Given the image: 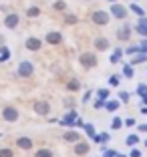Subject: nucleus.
<instances>
[{
    "label": "nucleus",
    "instance_id": "f257e3e1",
    "mask_svg": "<svg viewBox=\"0 0 147 157\" xmlns=\"http://www.w3.org/2000/svg\"><path fill=\"white\" fill-rule=\"evenodd\" d=\"M32 71H34V67H32V63H30V60H22V63L18 65V75H20V77H24V78H26V77H30V75H32Z\"/></svg>",
    "mask_w": 147,
    "mask_h": 157
},
{
    "label": "nucleus",
    "instance_id": "f03ea898",
    "mask_svg": "<svg viewBox=\"0 0 147 157\" xmlns=\"http://www.w3.org/2000/svg\"><path fill=\"white\" fill-rule=\"evenodd\" d=\"M111 14H113L115 18L123 20L125 16H127V8H125L123 4H119V2H113V6H111Z\"/></svg>",
    "mask_w": 147,
    "mask_h": 157
},
{
    "label": "nucleus",
    "instance_id": "7ed1b4c3",
    "mask_svg": "<svg viewBox=\"0 0 147 157\" xmlns=\"http://www.w3.org/2000/svg\"><path fill=\"white\" fill-rule=\"evenodd\" d=\"M2 117H4V121H8V123H14V121H18V111H16L14 107H4Z\"/></svg>",
    "mask_w": 147,
    "mask_h": 157
},
{
    "label": "nucleus",
    "instance_id": "20e7f679",
    "mask_svg": "<svg viewBox=\"0 0 147 157\" xmlns=\"http://www.w3.org/2000/svg\"><path fill=\"white\" fill-rule=\"evenodd\" d=\"M93 22L105 26V24L109 22V14H107L105 10H95V12H93Z\"/></svg>",
    "mask_w": 147,
    "mask_h": 157
},
{
    "label": "nucleus",
    "instance_id": "39448f33",
    "mask_svg": "<svg viewBox=\"0 0 147 157\" xmlns=\"http://www.w3.org/2000/svg\"><path fill=\"white\" fill-rule=\"evenodd\" d=\"M18 22H20V16H18V14H8V16H6V20H4V26L6 28H16V26H18Z\"/></svg>",
    "mask_w": 147,
    "mask_h": 157
},
{
    "label": "nucleus",
    "instance_id": "423d86ee",
    "mask_svg": "<svg viewBox=\"0 0 147 157\" xmlns=\"http://www.w3.org/2000/svg\"><path fill=\"white\" fill-rule=\"evenodd\" d=\"M34 111H37L38 115H48L51 107H48V103H46V101H38V103H34Z\"/></svg>",
    "mask_w": 147,
    "mask_h": 157
},
{
    "label": "nucleus",
    "instance_id": "0eeeda50",
    "mask_svg": "<svg viewBox=\"0 0 147 157\" xmlns=\"http://www.w3.org/2000/svg\"><path fill=\"white\" fill-rule=\"evenodd\" d=\"M81 63H83L87 69H93V67L97 65V59H95V55H89V52H87V55L81 56Z\"/></svg>",
    "mask_w": 147,
    "mask_h": 157
},
{
    "label": "nucleus",
    "instance_id": "6e6552de",
    "mask_svg": "<svg viewBox=\"0 0 147 157\" xmlns=\"http://www.w3.org/2000/svg\"><path fill=\"white\" fill-rule=\"evenodd\" d=\"M129 34H131V24H123V26L119 28V33H117V38H119V40H127Z\"/></svg>",
    "mask_w": 147,
    "mask_h": 157
},
{
    "label": "nucleus",
    "instance_id": "1a4fd4ad",
    "mask_svg": "<svg viewBox=\"0 0 147 157\" xmlns=\"http://www.w3.org/2000/svg\"><path fill=\"white\" fill-rule=\"evenodd\" d=\"M135 30H137L141 36H147V18H139V22H137V26H135Z\"/></svg>",
    "mask_w": 147,
    "mask_h": 157
},
{
    "label": "nucleus",
    "instance_id": "9d476101",
    "mask_svg": "<svg viewBox=\"0 0 147 157\" xmlns=\"http://www.w3.org/2000/svg\"><path fill=\"white\" fill-rule=\"evenodd\" d=\"M26 48L28 51H38V48H41V40H38L37 36H30L26 40Z\"/></svg>",
    "mask_w": 147,
    "mask_h": 157
},
{
    "label": "nucleus",
    "instance_id": "9b49d317",
    "mask_svg": "<svg viewBox=\"0 0 147 157\" xmlns=\"http://www.w3.org/2000/svg\"><path fill=\"white\" fill-rule=\"evenodd\" d=\"M46 42H51V44H59V42H63V36H60L59 33H48V34H46Z\"/></svg>",
    "mask_w": 147,
    "mask_h": 157
},
{
    "label": "nucleus",
    "instance_id": "f8f14e48",
    "mask_svg": "<svg viewBox=\"0 0 147 157\" xmlns=\"http://www.w3.org/2000/svg\"><path fill=\"white\" fill-rule=\"evenodd\" d=\"M16 145H18L20 149H30L32 147V141L28 137H20V139H16Z\"/></svg>",
    "mask_w": 147,
    "mask_h": 157
},
{
    "label": "nucleus",
    "instance_id": "ddd939ff",
    "mask_svg": "<svg viewBox=\"0 0 147 157\" xmlns=\"http://www.w3.org/2000/svg\"><path fill=\"white\" fill-rule=\"evenodd\" d=\"M75 119H77V113H75V111H71L69 115H67L63 121H60V125H69V127H73V125H75Z\"/></svg>",
    "mask_w": 147,
    "mask_h": 157
},
{
    "label": "nucleus",
    "instance_id": "4468645a",
    "mask_svg": "<svg viewBox=\"0 0 147 157\" xmlns=\"http://www.w3.org/2000/svg\"><path fill=\"white\" fill-rule=\"evenodd\" d=\"M95 48H97V51H107V48H109L107 38H97V40H95Z\"/></svg>",
    "mask_w": 147,
    "mask_h": 157
},
{
    "label": "nucleus",
    "instance_id": "2eb2a0df",
    "mask_svg": "<svg viewBox=\"0 0 147 157\" xmlns=\"http://www.w3.org/2000/svg\"><path fill=\"white\" fill-rule=\"evenodd\" d=\"M64 141H69V143L79 141V133H77V131H69V133H64Z\"/></svg>",
    "mask_w": 147,
    "mask_h": 157
},
{
    "label": "nucleus",
    "instance_id": "dca6fc26",
    "mask_svg": "<svg viewBox=\"0 0 147 157\" xmlns=\"http://www.w3.org/2000/svg\"><path fill=\"white\" fill-rule=\"evenodd\" d=\"M75 153H77V155L89 153V145H87V143H77V147H75Z\"/></svg>",
    "mask_w": 147,
    "mask_h": 157
},
{
    "label": "nucleus",
    "instance_id": "f3484780",
    "mask_svg": "<svg viewBox=\"0 0 147 157\" xmlns=\"http://www.w3.org/2000/svg\"><path fill=\"white\" fill-rule=\"evenodd\" d=\"M119 101H107L105 103V109H107V111H111V113H113V111H117V109H119Z\"/></svg>",
    "mask_w": 147,
    "mask_h": 157
},
{
    "label": "nucleus",
    "instance_id": "a211bd4d",
    "mask_svg": "<svg viewBox=\"0 0 147 157\" xmlns=\"http://www.w3.org/2000/svg\"><path fill=\"white\" fill-rule=\"evenodd\" d=\"M93 139H95L97 143H105V141H109V133H99V135H93Z\"/></svg>",
    "mask_w": 147,
    "mask_h": 157
},
{
    "label": "nucleus",
    "instance_id": "6ab92c4d",
    "mask_svg": "<svg viewBox=\"0 0 147 157\" xmlns=\"http://www.w3.org/2000/svg\"><path fill=\"white\" fill-rule=\"evenodd\" d=\"M8 59H10V51L6 48V46H2V48H0V60H2V63H6Z\"/></svg>",
    "mask_w": 147,
    "mask_h": 157
},
{
    "label": "nucleus",
    "instance_id": "aec40b11",
    "mask_svg": "<svg viewBox=\"0 0 147 157\" xmlns=\"http://www.w3.org/2000/svg\"><path fill=\"white\" fill-rule=\"evenodd\" d=\"M121 55H123V51H121V48H115V51H113V55H111V63H119V60H121Z\"/></svg>",
    "mask_w": 147,
    "mask_h": 157
},
{
    "label": "nucleus",
    "instance_id": "412c9836",
    "mask_svg": "<svg viewBox=\"0 0 147 157\" xmlns=\"http://www.w3.org/2000/svg\"><path fill=\"white\" fill-rule=\"evenodd\" d=\"M145 60H147L145 52H141V55H137V56H133V59H131V65H139V63H145Z\"/></svg>",
    "mask_w": 147,
    "mask_h": 157
},
{
    "label": "nucleus",
    "instance_id": "4be33fe9",
    "mask_svg": "<svg viewBox=\"0 0 147 157\" xmlns=\"http://www.w3.org/2000/svg\"><path fill=\"white\" fill-rule=\"evenodd\" d=\"M129 10H133L135 14H137V16H143V14H145V10L141 8V6H137V4H133V2H131V6H129Z\"/></svg>",
    "mask_w": 147,
    "mask_h": 157
},
{
    "label": "nucleus",
    "instance_id": "5701e85b",
    "mask_svg": "<svg viewBox=\"0 0 147 157\" xmlns=\"http://www.w3.org/2000/svg\"><path fill=\"white\" fill-rule=\"evenodd\" d=\"M121 127H123V121L119 117H115V119L111 121V129H121Z\"/></svg>",
    "mask_w": 147,
    "mask_h": 157
},
{
    "label": "nucleus",
    "instance_id": "b1692460",
    "mask_svg": "<svg viewBox=\"0 0 147 157\" xmlns=\"http://www.w3.org/2000/svg\"><path fill=\"white\" fill-rule=\"evenodd\" d=\"M123 73H125V77H129V78H131V77H133V65H125L123 67Z\"/></svg>",
    "mask_w": 147,
    "mask_h": 157
},
{
    "label": "nucleus",
    "instance_id": "393cba45",
    "mask_svg": "<svg viewBox=\"0 0 147 157\" xmlns=\"http://www.w3.org/2000/svg\"><path fill=\"white\" fill-rule=\"evenodd\" d=\"M37 157H52V151H48V149H38Z\"/></svg>",
    "mask_w": 147,
    "mask_h": 157
},
{
    "label": "nucleus",
    "instance_id": "a878e982",
    "mask_svg": "<svg viewBox=\"0 0 147 157\" xmlns=\"http://www.w3.org/2000/svg\"><path fill=\"white\" fill-rule=\"evenodd\" d=\"M97 97H99V99H103V101H105V99L109 97V91H107V89H99V91H97Z\"/></svg>",
    "mask_w": 147,
    "mask_h": 157
},
{
    "label": "nucleus",
    "instance_id": "bb28decb",
    "mask_svg": "<svg viewBox=\"0 0 147 157\" xmlns=\"http://www.w3.org/2000/svg\"><path fill=\"white\" fill-rule=\"evenodd\" d=\"M28 16H30V18H34V16H38V14H41V10L37 8V6H32V8H28Z\"/></svg>",
    "mask_w": 147,
    "mask_h": 157
},
{
    "label": "nucleus",
    "instance_id": "cd10ccee",
    "mask_svg": "<svg viewBox=\"0 0 147 157\" xmlns=\"http://www.w3.org/2000/svg\"><path fill=\"white\" fill-rule=\"evenodd\" d=\"M137 141H139V137H137V135H129V137H127V145H135V143H137Z\"/></svg>",
    "mask_w": 147,
    "mask_h": 157
},
{
    "label": "nucleus",
    "instance_id": "c85d7f7f",
    "mask_svg": "<svg viewBox=\"0 0 147 157\" xmlns=\"http://www.w3.org/2000/svg\"><path fill=\"white\" fill-rule=\"evenodd\" d=\"M137 93H139V95H141V97H145V95H147V85H139V87H137Z\"/></svg>",
    "mask_w": 147,
    "mask_h": 157
},
{
    "label": "nucleus",
    "instance_id": "c756f323",
    "mask_svg": "<svg viewBox=\"0 0 147 157\" xmlns=\"http://www.w3.org/2000/svg\"><path fill=\"white\" fill-rule=\"evenodd\" d=\"M123 125H125V127H133V125H135V119H133V117H129V119L123 121Z\"/></svg>",
    "mask_w": 147,
    "mask_h": 157
},
{
    "label": "nucleus",
    "instance_id": "7c9ffc66",
    "mask_svg": "<svg viewBox=\"0 0 147 157\" xmlns=\"http://www.w3.org/2000/svg\"><path fill=\"white\" fill-rule=\"evenodd\" d=\"M85 131H87L89 137H93V135H95V129H93V125H85Z\"/></svg>",
    "mask_w": 147,
    "mask_h": 157
},
{
    "label": "nucleus",
    "instance_id": "2f4dec72",
    "mask_svg": "<svg viewBox=\"0 0 147 157\" xmlns=\"http://www.w3.org/2000/svg\"><path fill=\"white\" fill-rule=\"evenodd\" d=\"M0 157H12V151L10 149H0Z\"/></svg>",
    "mask_w": 147,
    "mask_h": 157
},
{
    "label": "nucleus",
    "instance_id": "473e14b6",
    "mask_svg": "<svg viewBox=\"0 0 147 157\" xmlns=\"http://www.w3.org/2000/svg\"><path fill=\"white\" fill-rule=\"evenodd\" d=\"M69 89H71V91H77V89H79V81H75V78H73V81L69 83Z\"/></svg>",
    "mask_w": 147,
    "mask_h": 157
},
{
    "label": "nucleus",
    "instance_id": "72a5a7b5",
    "mask_svg": "<svg viewBox=\"0 0 147 157\" xmlns=\"http://www.w3.org/2000/svg\"><path fill=\"white\" fill-rule=\"evenodd\" d=\"M127 52H129V55H135V52H141V48H139V46H129Z\"/></svg>",
    "mask_w": 147,
    "mask_h": 157
},
{
    "label": "nucleus",
    "instance_id": "f704fd0d",
    "mask_svg": "<svg viewBox=\"0 0 147 157\" xmlns=\"http://www.w3.org/2000/svg\"><path fill=\"white\" fill-rule=\"evenodd\" d=\"M55 8H56V10H64V8H67V4L59 0V2H55Z\"/></svg>",
    "mask_w": 147,
    "mask_h": 157
},
{
    "label": "nucleus",
    "instance_id": "c9c22d12",
    "mask_svg": "<svg viewBox=\"0 0 147 157\" xmlns=\"http://www.w3.org/2000/svg\"><path fill=\"white\" fill-rule=\"evenodd\" d=\"M139 48H141V52H147V38H143V40H141Z\"/></svg>",
    "mask_w": 147,
    "mask_h": 157
},
{
    "label": "nucleus",
    "instance_id": "e433bc0d",
    "mask_svg": "<svg viewBox=\"0 0 147 157\" xmlns=\"http://www.w3.org/2000/svg\"><path fill=\"white\" fill-rule=\"evenodd\" d=\"M109 85H113V87H119V78H117V77H111V78H109Z\"/></svg>",
    "mask_w": 147,
    "mask_h": 157
},
{
    "label": "nucleus",
    "instance_id": "4c0bfd02",
    "mask_svg": "<svg viewBox=\"0 0 147 157\" xmlns=\"http://www.w3.org/2000/svg\"><path fill=\"white\" fill-rule=\"evenodd\" d=\"M101 107H105V101H103V99L95 101V109H101Z\"/></svg>",
    "mask_w": 147,
    "mask_h": 157
},
{
    "label": "nucleus",
    "instance_id": "58836bf2",
    "mask_svg": "<svg viewBox=\"0 0 147 157\" xmlns=\"http://www.w3.org/2000/svg\"><path fill=\"white\" fill-rule=\"evenodd\" d=\"M131 157H141V153H139L137 149H133V151H131Z\"/></svg>",
    "mask_w": 147,
    "mask_h": 157
},
{
    "label": "nucleus",
    "instance_id": "ea45409f",
    "mask_svg": "<svg viewBox=\"0 0 147 157\" xmlns=\"http://www.w3.org/2000/svg\"><path fill=\"white\" fill-rule=\"evenodd\" d=\"M115 155H117L115 151H105V157H115Z\"/></svg>",
    "mask_w": 147,
    "mask_h": 157
},
{
    "label": "nucleus",
    "instance_id": "a19ab883",
    "mask_svg": "<svg viewBox=\"0 0 147 157\" xmlns=\"http://www.w3.org/2000/svg\"><path fill=\"white\" fill-rule=\"evenodd\" d=\"M119 97H121V101H127V99H129V95H127V93H121Z\"/></svg>",
    "mask_w": 147,
    "mask_h": 157
},
{
    "label": "nucleus",
    "instance_id": "79ce46f5",
    "mask_svg": "<svg viewBox=\"0 0 147 157\" xmlns=\"http://www.w3.org/2000/svg\"><path fill=\"white\" fill-rule=\"evenodd\" d=\"M139 131H143V133H145V131H147V125H141V127H139Z\"/></svg>",
    "mask_w": 147,
    "mask_h": 157
},
{
    "label": "nucleus",
    "instance_id": "37998d69",
    "mask_svg": "<svg viewBox=\"0 0 147 157\" xmlns=\"http://www.w3.org/2000/svg\"><path fill=\"white\" fill-rule=\"evenodd\" d=\"M141 113H143V115H147V107H143V109H141Z\"/></svg>",
    "mask_w": 147,
    "mask_h": 157
},
{
    "label": "nucleus",
    "instance_id": "c03bdc74",
    "mask_svg": "<svg viewBox=\"0 0 147 157\" xmlns=\"http://www.w3.org/2000/svg\"><path fill=\"white\" fill-rule=\"evenodd\" d=\"M143 105H147V95H145V97H143Z\"/></svg>",
    "mask_w": 147,
    "mask_h": 157
},
{
    "label": "nucleus",
    "instance_id": "a18cd8bd",
    "mask_svg": "<svg viewBox=\"0 0 147 157\" xmlns=\"http://www.w3.org/2000/svg\"><path fill=\"white\" fill-rule=\"evenodd\" d=\"M111 2H117V0H111Z\"/></svg>",
    "mask_w": 147,
    "mask_h": 157
},
{
    "label": "nucleus",
    "instance_id": "49530a36",
    "mask_svg": "<svg viewBox=\"0 0 147 157\" xmlns=\"http://www.w3.org/2000/svg\"><path fill=\"white\" fill-rule=\"evenodd\" d=\"M145 145H147V143H145Z\"/></svg>",
    "mask_w": 147,
    "mask_h": 157
}]
</instances>
